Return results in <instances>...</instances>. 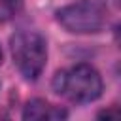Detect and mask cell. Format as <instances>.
Returning a JSON list of instances; mask_svg holds the SVG:
<instances>
[{"instance_id":"obj_1","label":"cell","mask_w":121,"mask_h":121,"mask_svg":"<svg viewBox=\"0 0 121 121\" xmlns=\"http://www.w3.org/2000/svg\"><path fill=\"white\" fill-rule=\"evenodd\" d=\"M55 93L64 98L85 104L93 102L102 93V78L91 64H76L68 70H60L53 78Z\"/></svg>"},{"instance_id":"obj_2","label":"cell","mask_w":121,"mask_h":121,"mask_svg":"<svg viewBox=\"0 0 121 121\" xmlns=\"http://www.w3.org/2000/svg\"><path fill=\"white\" fill-rule=\"evenodd\" d=\"M11 57L26 79H36L47 60L43 36L36 30H19L11 36Z\"/></svg>"},{"instance_id":"obj_3","label":"cell","mask_w":121,"mask_h":121,"mask_svg":"<svg viewBox=\"0 0 121 121\" xmlns=\"http://www.w3.org/2000/svg\"><path fill=\"white\" fill-rule=\"evenodd\" d=\"M59 23L68 32H98L106 23V8L96 0H79L57 11Z\"/></svg>"},{"instance_id":"obj_4","label":"cell","mask_w":121,"mask_h":121,"mask_svg":"<svg viewBox=\"0 0 121 121\" xmlns=\"http://www.w3.org/2000/svg\"><path fill=\"white\" fill-rule=\"evenodd\" d=\"M23 117L30 119V121H43V119L55 121V119H64L66 112L62 108H59V106H53V104L42 100V98H34L25 106Z\"/></svg>"},{"instance_id":"obj_5","label":"cell","mask_w":121,"mask_h":121,"mask_svg":"<svg viewBox=\"0 0 121 121\" xmlns=\"http://www.w3.org/2000/svg\"><path fill=\"white\" fill-rule=\"evenodd\" d=\"M23 8V0H0V23L13 19Z\"/></svg>"},{"instance_id":"obj_6","label":"cell","mask_w":121,"mask_h":121,"mask_svg":"<svg viewBox=\"0 0 121 121\" xmlns=\"http://www.w3.org/2000/svg\"><path fill=\"white\" fill-rule=\"evenodd\" d=\"M98 117H106V119H121V110H106V112H100Z\"/></svg>"},{"instance_id":"obj_7","label":"cell","mask_w":121,"mask_h":121,"mask_svg":"<svg viewBox=\"0 0 121 121\" xmlns=\"http://www.w3.org/2000/svg\"><path fill=\"white\" fill-rule=\"evenodd\" d=\"M0 62H2V47H0Z\"/></svg>"}]
</instances>
